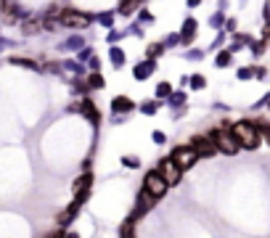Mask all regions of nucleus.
Listing matches in <instances>:
<instances>
[{
  "instance_id": "f257e3e1",
  "label": "nucleus",
  "mask_w": 270,
  "mask_h": 238,
  "mask_svg": "<svg viewBox=\"0 0 270 238\" xmlns=\"http://www.w3.org/2000/svg\"><path fill=\"white\" fill-rule=\"evenodd\" d=\"M230 133H233V138L238 141L241 148H257V145L262 143L257 127H254L252 122H236V125L230 127Z\"/></svg>"
},
{
  "instance_id": "f03ea898",
  "label": "nucleus",
  "mask_w": 270,
  "mask_h": 238,
  "mask_svg": "<svg viewBox=\"0 0 270 238\" xmlns=\"http://www.w3.org/2000/svg\"><path fill=\"white\" fill-rule=\"evenodd\" d=\"M210 138H212L215 148H217V151H222V153H236L238 148H241V145H238V141L233 138V133H230V130H225V127L215 130V133H212Z\"/></svg>"
},
{
  "instance_id": "7ed1b4c3",
  "label": "nucleus",
  "mask_w": 270,
  "mask_h": 238,
  "mask_svg": "<svg viewBox=\"0 0 270 238\" xmlns=\"http://www.w3.org/2000/svg\"><path fill=\"white\" fill-rule=\"evenodd\" d=\"M157 172L162 175V180H164L167 186H177V183H180V178H183V170L172 162V156H169V159H162L159 167H157Z\"/></svg>"
},
{
  "instance_id": "20e7f679",
  "label": "nucleus",
  "mask_w": 270,
  "mask_h": 238,
  "mask_svg": "<svg viewBox=\"0 0 270 238\" xmlns=\"http://www.w3.org/2000/svg\"><path fill=\"white\" fill-rule=\"evenodd\" d=\"M167 188H169V186H167L164 180H162V175H159L157 170L146 175V180H143V190H146V193H149L151 198H162V196L167 193Z\"/></svg>"
},
{
  "instance_id": "39448f33",
  "label": "nucleus",
  "mask_w": 270,
  "mask_h": 238,
  "mask_svg": "<svg viewBox=\"0 0 270 238\" xmlns=\"http://www.w3.org/2000/svg\"><path fill=\"white\" fill-rule=\"evenodd\" d=\"M196 159H199V156L194 153V148H191V145H180V148L172 151V162L180 167V170H188V167H194Z\"/></svg>"
},
{
  "instance_id": "423d86ee",
  "label": "nucleus",
  "mask_w": 270,
  "mask_h": 238,
  "mask_svg": "<svg viewBox=\"0 0 270 238\" xmlns=\"http://www.w3.org/2000/svg\"><path fill=\"white\" fill-rule=\"evenodd\" d=\"M191 148H194V153H196V156L199 159H202V156H212V153L215 151H217V148H215V143H212V138L210 135H196V138H191Z\"/></svg>"
},
{
  "instance_id": "0eeeda50",
  "label": "nucleus",
  "mask_w": 270,
  "mask_h": 238,
  "mask_svg": "<svg viewBox=\"0 0 270 238\" xmlns=\"http://www.w3.org/2000/svg\"><path fill=\"white\" fill-rule=\"evenodd\" d=\"M154 201H157V198H151L146 190H141V193H138V201H135V212H133V217H130V220H135V217H141V214H146V212L154 206Z\"/></svg>"
},
{
  "instance_id": "6e6552de",
  "label": "nucleus",
  "mask_w": 270,
  "mask_h": 238,
  "mask_svg": "<svg viewBox=\"0 0 270 238\" xmlns=\"http://www.w3.org/2000/svg\"><path fill=\"white\" fill-rule=\"evenodd\" d=\"M58 21H61V24H66V27H85L90 19L82 16V13H77V11H64Z\"/></svg>"
},
{
  "instance_id": "1a4fd4ad",
  "label": "nucleus",
  "mask_w": 270,
  "mask_h": 238,
  "mask_svg": "<svg viewBox=\"0 0 270 238\" xmlns=\"http://www.w3.org/2000/svg\"><path fill=\"white\" fill-rule=\"evenodd\" d=\"M90 183H93V175H82V178H77L74 180V193L77 196L90 193Z\"/></svg>"
},
{
  "instance_id": "9d476101",
  "label": "nucleus",
  "mask_w": 270,
  "mask_h": 238,
  "mask_svg": "<svg viewBox=\"0 0 270 238\" xmlns=\"http://www.w3.org/2000/svg\"><path fill=\"white\" fill-rule=\"evenodd\" d=\"M80 109H82L85 114H88V117H90V122H93V125H98V122H101V117H98V111L93 109V103H90V101H82V103H80Z\"/></svg>"
},
{
  "instance_id": "9b49d317",
  "label": "nucleus",
  "mask_w": 270,
  "mask_h": 238,
  "mask_svg": "<svg viewBox=\"0 0 270 238\" xmlns=\"http://www.w3.org/2000/svg\"><path fill=\"white\" fill-rule=\"evenodd\" d=\"M122 238H135V220H125L122 222Z\"/></svg>"
},
{
  "instance_id": "f8f14e48",
  "label": "nucleus",
  "mask_w": 270,
  "mask_h": 238,
  "mask_svg": "<svg viewBox=\"0 0 270 238\" xmlns=\"http://www.w3.org/2000/svg\"><path fill=\"white\" fill-rule=\"evenodd\" d=\"M114 111H130L133 109V101H130V98H114Z\"/></svg>"
},
{
  "instance_id": "ddd939ff",
  "label": "nucleus",
  "mask_w": 270,
  "mask_h": 238,
  "mask_svg": "<svg viewBox=\"0 0 270 238\" xmlns=\"http://www.w3.org/2000/svg\"><path fill=\"white\" fill-rule=\"evenodd\" d=\"M194 29H196V21L188 19V24L183 27V43H191V40H194Z\"/></svg>"
},
{
  "instance_id": "4468645a",
  "label": "nucleus",
  "mask_w": 270,
  "mask_h": 238,
  "mask_svg": "<svg viewBox=\"0 0 270 238\" xmlns=\"http://www.w3.org/2000/svg\"><path fill=\"white\" fill-rule=\"evenodd\" d=\"M111 61H114V66H122L125 64V53H122L119 48H114L111 50Z\"/></svg>"
},
{
  "instance_id": "2eb2a0df",
  "label": "nucleus",
  "mask_w": 270,
  "mask_h": 238,
  "mask_svg": "<svg viewBox=\"0 0 270 238\" xmlns=\"http://www.w3.org/2000/svg\"><path fill=\"white\" fill-rule=\"evenodd\" d=\"M21 29H24V35H35L37 29H40V21H24V27Z\"/></svg>"
},
{
  "instance_id": "dca6fc26",
  "label": "nucleus",
  "mask_w": 270,
  "mask_h": 238,
  "mask_svg": "<svg viewBox=\"0 0 270 238\" xmlns=\"http://www.w3.org/2000/svg\"><path fill=\"white\" fill-rule=\"evenodd\" d=\"M254 127H257V133H260L262 141L270 143V125H254Z\"/></svg>"
},
{
  "instance_id": "f3484780",
  "label": "nucleus",
  "mask_w": 270,
  "mask_h": 238,
  "mask_svg": "<svg viewBox=\"0 0 270 238\" xmlns=\"http://www.w3.org/2000/svg\"><path fill=\"white\" fill-rule=\"evenodd\" d=\"M151 66H154V64H146V66H143V64H138V66H135V77H138V80H143V77L151 72Z\"/></svg>"
},
{
  "instance_id": "a211bd4d",
  "label": "nucleus",
  "mask_w": 270,
  "mask_h": 238,
  "mask_svg": "<svg viewBox=\"0 0 270 238\" xmlns=\"http://www.w3.org/2000/svg\"><path fill=\"white\" fill-rule=\"evenodd\" d=\"M11 64H19V66H32V69H37V64H35V61H29V58H16V56L11 58Z\"/></svg>"
},
{
  "instance_id": "6ab92c4d",
  "label": "nucleus",
  "mask_w": 270,
  "mask_h": 238,
  "mask_svg": "<svg viewBox=\"0 0 270 238\" xmlns=\"http://www.w3.org/2000/svg\"><path fill=\"white\" fill-rule=\"evenodd\" d=\"M90 88H104V77L101 74H90Z\"/></svg>"
},
{
  "instance_id": "aec40b11",
  "label": "nucleus",
  "mask_w": 270,
  "mask_h": 238,
  "mask_svg": "<svg viewBox=\"0 0 270 238\" xmlns=\"http://www.w3.org/2000/svg\"><path fill=\"white\" fill-rule=\"evenodd\" d=\"M230 64V53L225 50V53H220V58H217V66H228Z\"/></svg>"
},
{
  "instance_id": "412c9836",
  "label": "nucleus",
  "mask_w": 270,
  "mask_h": 238,
  "mask_svg": "<svg viewBox=\"0 0 270 238\" xmlns=\"http://www.w3.org/2000/svg\"><path fill=\"white\" fill-rule=\"evenodd\" d=\"M157 95H159V98H164V95H169V85H167V82H162V85L157 88Z\"/></svg>"
},
{
  "instance_id": "4be33fe9",
  "label": "nucleus",
  "mask_w": 270,
  "mask_h": 238,
  "mask_svg": "<svg viewBox=\"0 0 270 238\" xmlns=\"http://www.w3.org/2000/svg\"><path fill=\"white\" fill-rule=\"evenodd\" d=\"M162 50H164V45H151V48H149V56H151V58H157Z\"/></svg>"
},
{
  "instance_id": "5701e85b",
  "label": "nucleus",
  "mask_w": 270,
  "mask_h": 238,
  "mask_svg": "<svg viewBox=\"0 0 270 238\" xmlns=\"http://www.w3.org/2000/svg\"><path fill=\"white\" fill-rule=\"evenodd\" d=\"M135 8H138V3H125V5H119V13H122V11L127 13V11H135Z\"/></svg>"
},
{
  "instance_id": "b1692460",
  "label": "nucleus",
  "mask_w": 270,
  "mask_h": 238,
  "mask_svg": "<svg viewBox=\"0 0 270 238\" xmlns=\"http://www.w3.org/2000/svg\"><path fill=\"white\" fill-rule=\"evenodd\" d=\"M252 74H254L252 69H238V77H241V80H249Z\"/></svg>"
},
{
  "instance_id": "393cba45",
  "label": "nucleus",
  "mask_w": 270,
  "mask_h": 238,
  "mask_svg": "<svg viewBox=\"0 0 270 238\" xmlns=\"http://www.w3.org/2000/svg\"><path fill=\"white\" fill-rule=\"evenodd\" d=\"M122 162H125L127 167H138V159H135V156H125Z\"/></svg>"
},
{
  "instance_id": "a878e982",
  "label": "nucleus",
  "mask_w": 270,
  "mask_h": 238,
  "mask_svg": "<svg viewBox=\"0 0 270 238\" xmlns=\"http://www.w3.org/2000/svg\"><path fill=\"white\" fill-rule=\"evenodd\" d=\"M154 141H157V143H164V141H167V138H164V135H162V133H154Z\"/></svg>"
},
{
  "instance_id": "bb28decb",
  "label": "nucleus",
  "mask_w": 270,
  "mask_h": 238,
  "mask_svg": "<svg viewBox=\"0 0 270 238\" xmlns=\"http://www.w3.org/2000/svg\"><path fill=\"white\" fill-rule=\"evenodd\" d=\"M66 238H80V236H74V233H69V236H66Z\"/></svg>"
}]
</instances>
